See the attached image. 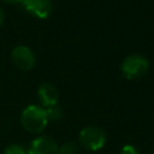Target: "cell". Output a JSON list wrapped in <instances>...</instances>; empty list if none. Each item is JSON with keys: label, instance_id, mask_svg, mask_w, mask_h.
Wrapping results in <instances>:
<instances>
[{"label": "cell", "instance_id": "obj_2", "mask_svg": "<svg viewBox=\"0 0 154 154\" xmlns=\"http://www.w3.org/2000/svg\"><path fill=\"white\" fill-rule=\"evenodd\" d=\"M149 71V61L141 54H129L120 64V72L128 81H138Z\"/></svg>", "mask_w": 154, "mask_h": 154}, {"label": "cell", "instance_id": "obj_6", "mask_svg": "<svg viewBox=\"0 0 154 154\" xmlns=\"http://www.w3.org/2000/svg\"><path fill=\"white\" fill-rule=\"evenodd\" d=\"M22 5L29 14L37 19H47L53 12L51 0H24Z\"/></svg>", "mask_w": 154, "mask_h": 154}, {"label": "cell", "instance_id": "obj_10", "mask_svg": "<svg viewBox=\"0 0 154 154\" xmlns=\"http://www.w3.org/2000/svg\"><path fill=\"white\" fill-rule=\"evenodd\" d=\"M2 154H26V149H24L20 144L11 143L4 148Z\"/></svg>", "mask_w": 154, "mask_h": 154}, {"label": "cell", "instance_id": "obj_1", "mask_svg": "<svg viewBox=\"0 0 154 154\" xmlns=\"http://www.w3.org/2000/svg\"><path fill=\"white\" fill-rule=\"evenodd\" d=\"M22 128L29 134L38 135L41 134L49 122L46 108L38 105H29L26 106L19 117Z\"/></svg>", "mask_w": 154, "mask_h": 154}, {"label": "cell", "instance_id": "obj_12", "mask_svg": "<svg viewBox=\"0 0 154 154\" xmlns=\"http://www.w3.org/2000/svg\"><path fill=\"white\" fill-rule=\"evenodd\" d=\"M5 4H10V5H14V4H22L24 0H1Z\"/></svg>", "mask_w": 154, "mask_h": 154}, {"label": "cell", "instance_id": "obj_8", "mask_svg": "<svg viewBox=\"0 0 154 154\" xmlns=\"http://www.w3.org/2000/svg\"><path fill=\"white\" fill-rule=\"evenodd\" d=\"M79 147L75 142H65L59 146V154H78Z\"/></svg>", "mask_w": 154, "mask_h": 154}, {"label": "cell", "instance_id": "obj_3", "mask_svg": "<svg viewBox=\"0 0 154 154\" xmlns=\"http://www.w3.org/2000/svg\"><path fill=\"white\" fill-rule=\"evenodd\" d=\"M107 136L103 129L96 125H88L83 128L78 134L79 146L88 152H97L105 147Z\"/></svg>", "mask_w": 154, "mask_h": 154}, {"label": "cell", "instance_id": "obj_9", "mask_svg": "<svg viewBox=\"0 0 154 154\" xmlns=\"http://www.w3.org/2000/svg\"><path fill=\"white\" fill-rule=\"evenodd\" d=\"M46 112H47V116H48L49 120H59L63 117V109L58 103L46 108Z\"/></svg>", "mask_w": 154, "mask_h": 154}, {"label": "cell", "instance_id": "obj_13", "mask_svg": "<svg viewBox=\"0 0 154 154\" xmlns=\"http://www.w3.org/2000/svg\"><path fill=\"white\" fill-rule=\"evenodd\" d=\"M4 19H5V14H4V11H2V8L0 7V26L2 25V23H4Z\"/></svg>", "mask_w": 154, "mask_h": 154}, {"label": "cell", "instance_id": "obj_5", "mask_svg": "<svg viewBox=\"0 0 154 154\" xmlns=\"http://www.w3.org/2000/svg\"><path fill=\"white\" fill-rule=\"evenodd\" d=\"M26 154H59V146L54 138L41 135L30 142Z\"/></svg>", "mask_w": 154, "mask_h": 154}, {"label": "cell", "instance_id": "obj_11", "mask_svg": "<svg viewBox=\"0 0 154 154\" xmlns=\"http://www.w3.org/2000/svg\"><path fill=\"white\" fill-rule=\"evenodd\" d=\"M119 154H140V153H138V150H137V148L135 146H132V144H125V146L122 147Z\"/></svg>", "mask_w": 154, "mask_h": 154}, {"label": "cell", "instance_id": "obj_7", "mask_svg": "<svg viewBox=\"0 0 154 154\" xmlns=\"http://www.w3.org/2000/svg\"><path fill=\"white\" fill-rule=\"evenodd\" d=\"M37 97H38V101L41 102V106L43 108H48L58 103L59 90L54 84L49 82H45L37 89Z\"/></svg>", "mask_w": 154, "mask_h": 154}, {"label": "cell", "instance_id": "obj_14", "mask_svg": "<svg viewBox=\"0 0 154 154\" xmlns=\"http://www.w3.org/2000/svg\"><path fill=\"white\" fill-rule=\"evenodd\" d=\"M150 154H154V153H150Z\"/></svg>", "mask_w": 154, "mask_h": 154}, {"label": "cell", "instance_id": "obj_4", "mask_svg": "<svg viewBox=\"0 0 154 154\" xmlns=\"http://www.w3.org/2000/svg\"><path fill=\"white\" fill-rule=\"evenodd\" d=\"M11 61L20 71H30L36 64V57L31 48L24 45H18L11 51Z\"/></svg>", "mask_w": 154, "mask_h": 154}]
</instances>
